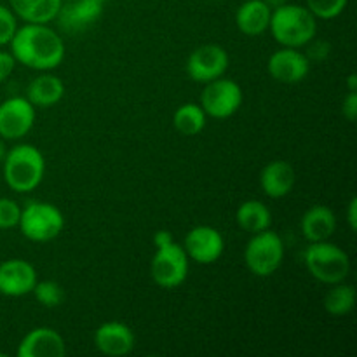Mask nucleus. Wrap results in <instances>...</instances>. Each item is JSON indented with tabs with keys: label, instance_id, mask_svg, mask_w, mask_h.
I'll return each instance as SVG.
<instances>
[{
	"label": "nucleus",
	"instance_id": "nucleus-20",
	"mask_svg": "<svg viewBox=\"0 0 357 357\" xmlns=\"http://www.w3.org/2000/svg\"><path fill=\"white\" fill-rule=\"evenodd\" d=\"M63 96H65V84L59 77L52 75V73H42L28 84L26 100L35 108L52 107V105L59 103Z\"/></svg>",
	"mask_w": 357,
	"mask_h": 357
},
{
	"label": "nucleus",
	"instance_id": "nucleus-16",
	"mask_svg": "<svg viewBox=\"0 0 357 357\" xmlns=\"http://www.w3.org/2000/svg\"><path fill=\"white\" fill-rule=\"evenodd\" d=\"M101 14H103V3L96 0H72L61 3L56 20L63 30L80 31L96 23Z\"/></svg>",
	"mask_w": 357,
	"mask_h": 357
},
{
	"label": "nucleus",
	"instance_id": "nucleus-38",
	"mask_svg": "<svg viewBox=\"0 0 357 357\" xmlns=\"http://www.w3.org/2000/svg\"><path fill=\"white\" fill-rule=\"evenodd\" d=\"M63 2H72V0H63Z\"/></svg>",
	"mask_w": 357,
	"mask_h": 357
},
{
	"label": "nucleus",
	"instance_id": "nucleus-34",
	"mask_svg": "<svg viewBox=\"0 0 357 357\" xmlns=\"http://www.w3.org/2000/svg\"><path fill=\"white\" fill-rule=\"evenodd\" d=\"M347 87H349V91H357V75L356 73H351V75L347 77Z\"/></svg>",
	"mask_w": 357,
	"mask_h": 357
},
{
	"label": "nucleus",
	"instance_id": "nucleus-36",
	"mask_svg": "<svg viewBox=\"0 0 357 357\" xmlns=\"http://www.w3.org/2000/svg\"><path fill=\"white\" fill-rule=\"evenodd\" d=\"M6 155H7V146H6V143H3L2 139H0V166H2V162H3V159H6Z\"/></svg>",
	"mask_w": 357,
	"mask_h": 357
},
{
	"label": "nucleus",
	"instance_id": "nucleus-9",
	"mask_svg": "<svg viewBox=\"0 0 357 357\" xmlns=\"http://www.w3.org/2000/svg\"><path fill=\"white\" fill-rule=\"evenodd\" d=\"M227 68H229V52L216 44L201 45L187 59V75L199 84H208L218 77H223Z\"/></svg>",
	"mask_w": 357,
	"mask_h": 357
},
{
	"label": "nucleus",
	"instance_id": "nucleus-1",
	"mask_svg": "<svg viewBox=\"0 0 357 357\" xmlns=\"http://www.w3.org/2000/svg\"><path fill=\"white\" fill-rule=\"evenodd\" d=\"M10 54L28 68L49 72L65 59V42L47 24L26 23L10 40Z\"/></svg>",
	"mask_w": 357,
	"mask_h": 357
},
{
	"label": "nucleus",
	"instance_id": "nucleus-22",
	"mask_svg": "<svg viewBox=\"0 0 357 357\" xmlns=\"http://www.w3.org/2000/svg\"><path fill=\"white\" fill-rule=\"evenodd\" d=\"M236 220L237 225H239L244 232L258 234L271 229L272 213L261 201L250 199V201H244L243 204L237 208Z\"/></svg>",
	"mask_w": 357,
	"mask_h": 357
},
{
	"label": "nucleus",
	"instance_id": "nucleus-21",
	"mask_svg": "<svg viewBox=\"0 0 357 357\" xmlns=\"http://www.w3.org/2000/svg\"><path fill=\"white\" fill-rule=\"evenodd\" d=\"M10 9L26 23L47 24L56 20L63 0H9Z\"/></svg>",
	"mask_w": 357,
	"mask_h": 357
},
{
	"label": "nucleus",
	"instance_id": "nucleus-27",
	"mask_svg": "<svg viewBox=\"0 0 357 357\" xmlns=\"http://www.w3.org/2000/svg\"><path fill=\"white\" fill-rule=\"evenodd\" d=\"M21 218V206L9 197H0V230L17 227Z\"/></svg>",
	"mask_w": 357,
	"mask_h": 357
},
{
	"label": "nucleus",
	"instance_id": "nucleus-18",
	"mask_svg": "<svg viewBox=\"0 0 357 357\" xmlns=\"http://www.w3.org/2000/svg\"><path fill=\"white\" fill-rule=\"evenodd\" d=\"M303 237L309 243H321L328 241L337 230V218L330 208L323 204H316L305 211L300 222Z\"/></svg>",
	"mask_w": 357,
	"mask_h": 357
},
{
	"label": "nucleus",
	"instance_id": "nucleus-25",
	"mask_svg": "<svg viewBox=\"0 0 357 357\" xmlns=\"http://www.w3.org/2000/svg\"><path fill=\"white\" fill-rule=\"evenodd\" d=\"M31 293L35 295L37 302L40 305L47 307V309H54V307L61 305L63 298H65L63 288L56 281H37Z\"/></svg>",
	"mask_w": 357,
	"mask_h": 357
},
{
	"label": "nucleus",
	"instance_id": "nucleus-37",
	"mask_svg": "<svg viewBox=\"0 0 357 357\" xmlns=\"http://www.w3.org/2000/svg\"><path fill=\"white\" fill-rule=\"evenodd\" d=\"M96 2H100V3H105V2H107V0H96Z\"/></svg>",
	"mask_w": 357,
	"mask_h": 357
},
{
	"label": "nucleus",
	"instance_id": "nucleus-31",
	"mask_svg": "<svg viewBox=\"0 0 357 357\" xmlns=\"http://www.w3.org/2000/svg\"><path fill=\"white\" fill-rule=\"evenodd\" d=\"M330 45L326 42H316L314 45H310L309 49V54H305L307 58H312V59H324L330 56Z\"/></svg>",
	"mask_w": 357,
	"mask_h": 357
},
{
	"label": "nucleus",
	"instance_id": "nucleus-5",
	"mask_svg": "<svg viewBox=\"0 0 357 357\" xmlns=\"http://www.w3.org/2000/svg\"><path fill=\"white\" fill-rule=\"evenodd\" d=\"M17 227L28 241L47 243V241L56 239L63 232L65 216L54 204L33 201L21 208V218Z\"/></svg>",
	"mask_w": 357,
	"mask_h": 357
},
{
	"label": "nucleus",
	"instance_id": "nucleus-28",
	"mask_svg": "<svg viewBox=\"0 0 357 357\" xmlns=\"http://www.w3.org/2000/svg\"><path fill=\"white\" fill-rule=\"evenodd\" d=\"M16 30V14L13 13V9H9V7L0 3V47L10 44Z\"/></svg>",
	"mask_w": 357,
	"mask_h": 357
},
{
	"label": "nucleus",
	"instance_id": "nucleus-35",
	"mask_svg": "<svg viewBox=\"0 0 357 357\" xmlns=\"http://www.w3.org/2000/svg\"><path fill=\"white\" fill-rule=\"evenodd\" d=\"M265 3H267L268 7H271L272 10L274 9H278V7H281V6H284L286 2H288V0H264Z\"/></svg>",
	"mask_w": 357,
	"mask_h": 357
},
{
	"label": "nucleus",
	"instance_id": "nucleus-23",
	"mask_svg": "<svg viewBox=\"0 0 357 357\" xmlns=\"http://www.w3.org/2000/svg\"><path fill=\"white\" fill-rule=\"evenodd\" d=\"M333 288L326 293L324 296V310H326L330 316L333 317H342L347 316L349 312H352L356 305V289L354 286L344 284V282H337V284H331Z\"/></svg>",
	"mask_w": 357,
	"mask_h": 357
},
{
	"label": "nucleus",
	"instance_id": "nucleus-7",
	"mask_svg": "<svg viewBox=\"0 0 357 357\" xmlns=\"http://www.w3.org/2000/svg\"><path fill=\"white\" fill-rule=\"evenodd\" d=\"M152 279L159 288L173 289L185 282L188 275V257L183 246L171 243L157 248L150 265Z\"/></svg>",
	"mask_w": 357,
	"mask_h": 357
},
{
	"label": "nucleus",
	"instance_id": "nucleus-17",
	"mask_svg": "<svg viewBox=\"0 0 357 357\" xmlns=\"http://www.w3.org/2000/svg\"><path fill=\"white\" fill-rule=\"evenodd\" d=\"M260 185L271 199L286 197L295 185V169L286 160H272L261 169Z\"/></svg>",
	"mask_w": 357,
	"mask_h": 357
},
{
	"label": "nucleus",
	"instance_id": "nucleus-14",
	"mask_svg": "<svg viewBox=\"0 0 357 357\" xmlns=\"http://www.w3.org/2000/svg\"><path fill=\"white\" fill-rule=\"evenodd\" d=\"M136 338L131 328L119 321H108L94 331V345L105 356H128L135 349Z\"/></svg>",
	"mask_w": 357,
	"mask_h": 357
},
{
	"label": "nucleus",
	"instance_id": "nucleus-11",
	"mask_svg": "<svg viewBox=\"0 0 357 357\" xmlns=\"http://www.w3.org/2000/svg\"><path fill=\"white\" fill-rule=\"evenodd\" d=\"M183 250L190 260L201 265H211L220 260L225 250V241L223 236L209 225L194 227L187 234L183 243Z\"/></svg>",
	"mask_w": 357,
	"mask_h": 357
},
{
	"label": "nucleus",
	"instance_id": "nucleus-13",
	"mask_svg": "<svg viewBox=\"0 0 357 357\" xmlns=\"http://www.w3.org/2000/svg\"><path fill=\"white\" fill-rule=\"evenodd\" d=\"M37 271L26 260L13 258L0 264V295L23 296L37 284Z\"/></svg>",
	"mask_w": 357,
	"mask_h": 357
},
{
	"label": "nucleus",
	"instance_id": "nucleus-32",
	"mask_svg": "<svg viewBox=\"0 0 357 357\" xmlns=\"http://www.w3.org/2000/svg\"><path fill=\"white\" fill-rule=\"evenodd\" d=\"M347 222H349V229L351 230L357 229V197H352L351 201H349Z\"/></svg>",
	"mask_w": 357,
	"mask_h": 357
},
{
	"label": "nucleus",
	"instance_id": "nucleus-12",
	"mask_svg": "<svg viewBox=\"0 0 357 357\" xmlns=\"http://www.w3.org/2000/svg\"><path fill=\"white\" fill-rule=\"evenodd\" d=\"M268 75L281 84H298L309 75L310 59L295 47H282L267 61Z\"/></svg>",
	"mask_w": 357,
	"mask_h": 357
},
{
	"label": "nucleus",
	"instance_id": "nucleus-29",
	"mask_svg": "<svg viewBox=\"0 0 357 357\" xmlns=\"http://www.w3.org/2000/svg\"><path fill=\"white\" fill-rule=\"evenodd\" d=\"M342 114L347 121L354 122L357 117V91H349V94L345 96L344 103H342Z\"/></svg>",
	"mask_w": 357,
	"mask_h": 357
},
{
	"label": "nucleus",
	"instance_id": "nucleus-30",
	"mask_svg": "<svg viewBox=\"0 0 357 357\" xmlns=\"http://www.w3.org/2000/svg\"><path fill=\"white\" fill-rule=\"evenodd\" d=\"M14 66H16V59L10 52L0 51V82L7 79L13 73Z\"/></svg>",
	"mask_w": 357,
	"mask_h": 357
},
{
	"label": "nucleus",
	"instance_id": "nucleus-3",
	"mask_svg": "<svg viewBox=\"0 0 357 357\" xmlns=\"http://www.w3.org/2000/svg\"><path fill=\"white\" fill-rule=\"evenodd\" d=\"M2 167L3 180L10 190L26 194L40 185L45 173V160L37 146L23 143L7 150Z\"/></svg>",
	"mask_w": 357,
	"mask_h": 357
},
{
	"label": "nucleus",
	"instance_id": "nucleus-4",
	"mask_svg": "<svg viewBox=\"0 0 357 357\" xmlns=\"http://www.w3.org/2000/svg\"><path fill=\"white\" fill-rule=\"evenodd\" d=\"M303 260L310 275L324 284L344 282L351 271L349 255L337 244H331L328 241L310 243L303 253Z\"/></svg>",
	"mask_w": 357,
	"mask_h": 357
},
{
	"label": "nucleus",
	"instance_id": "nucleus-19",
	"mask_svg": "<svg viewBox=\"0 0 357 357\" xmlns=\"http://www.w3.org/2000/svg\"><path fill=\"white\" fill-rule=\"evenodd\" d=\"M272 9L264 0H246L236 13L237 28L248 37H257L268 30Z\"/></svg>",
	"mask_w": 357,
	"mask_h": 357
},
{
	"label": "nucleus",
	"instance_id": "nucleus-6",
	"mask_svg": "<svg viewBox=\"0 0 357 357\" xmlns=\"http://www.w3.org/2000/svg\"><path fill=\"white\" fill-rule=\"evenodd\" d=\"M284 260V243L274 230L253 234L244 250V261L248 268L258 278H268L281 267Z\"/></svg>",
	"mask_w": 357,
	"mask_h": 357
},
{
	"label": "nucleus",
	"instance_id": "nucleus-2",
	"mask_svg": "<svg viewBox=\"0 0 357 357\" xmlns=\"http://www.w3.org/2000/svg\"><path fill=\"white\" fill-rule=\"evenodd\" d=\"M316 20L317 17L307 7L286 2L272 10L268 30L282 47L300 49L316 38Z\"/></svg>",
	"mask_w": 357,
	"mask_h": 357
},
{
	"label": "nucleus",
	"instance_id": "nucleus-26",
	"mask_svg": "<svg viewBox=\"0 0 357 357\" xmlns=\"http://www.w3.org/2000/svg\"><path fill=\"white\" fill-rule=\"evenodd\" d=\"M307 9L319 20H333L340 16L349 0H305Z\"/></svg>",
	"mask_w": 357,
	"mask_h": 357
},
{
	"label": "nucleus",
	"instance_id": "nucleus-8",
	"mask_svg": "<svg viewBox=\"0 0 357 357\" xmlns=\"http://www.w3.org/2000/svg\"><path fill=\"white\" fill-rule=\"evenodd\" d=\"M243 105V89L232 79H218L204 84L201 94V107L208 117L229 119Z\"/></svg>",
	"mask_w": 357,
	"mask_h": 357
},
{
	"label": "nucleus",
	"instance_id": "nucleus-33",
	"mask_svg": "<svg viewBox=\"0 0 357 357\" xmlns=\"http://www.w3.org/2000/svg\"><path fill=\"white\" fill-rule=\"evenodd\" d=\"M171 243H174V239L173 234H171L169 230H159V232H155V236H153V244H155V248L167 246V244Z\"/></svg>",
	"mask_w": 357,
	"mask_h": 357
},
{
	"label": "nucleus",
	"instance_id": "nucleus-10",
	"mask_svg": "<svg viewBox=\"0 0 357 357\" xmlns=\"http://www.w3.org/2000/svg\"><path fill=\"white\" fill-rule=\"evenodd\" d=\"M35 122V107L26 98L14 96L0 103V138L20 139L30 132Z\"/></svg>",
	"mask_w": 357,
	"mask_h": 357
},
{
	"label": "nucleus",
	"instance_id": "nucleus-24",
	"mask_svg": "<svg viewBox=\"0 0 357 357\" xmlns=\"http://www.w3.org/2000/svg\"><path fill=\"white\" fill-rule=\"evenodd\" d=\"M206 119L208 115L204 114L201 105L185 103L174 112V128L185 136H195L206 128Z\"/></svg>",
	"mask_w": 357,
	"mask_h": 357
},
{
	"label": "nucleus",
	"instance_id": "nucleus-15",
	"mask_svg": "<svg viewBox=\"0 0 357 357\" xmlns=\"http://www.w3.org/2000/svg\"><path fill=\"white\" fill-rule=\"evenodd\" d=\"M65 340L56 330L47 326L35 328L23 337L17 345V357H63Z\"/></svg>",
	"mask_w": 357,
	"mask_h": 357
}]
</instances>
